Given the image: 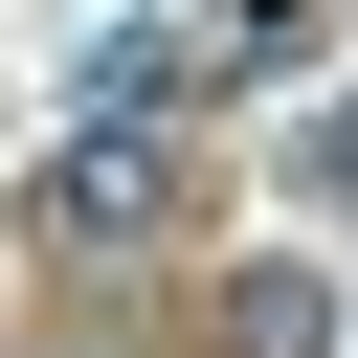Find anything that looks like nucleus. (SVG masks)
I'll return each instance as SVG.
<instances>
[{"instance_id": "obj_1", "label": "nucleus", "mask_w": 358, "mask_h": 358, "mask_svg": "<svg viewBox=\"0 0 358 358\" xmlns=\"http://www.w3.org/2000/svg\"><path fill=\"white\" fill-rule=\"evenodd\" d=\"M22 224H45V246H67V268H134V246H157V224H179V157H157V134H134V112H90V134H67V157H45V179H22Z\"/></svg>"}, {"instance_id": "obj_2", "label": "nucleus", "mask_w": 358, "mask_h": 358, "mask_svg": "<svg viewBox=\"0 0 358 358\" xmlns=\"http://www.w3.org/2000/svg\"><path fill=\"white\" fill-rule=\"evenodd\" d=\"M313 336H336L313 268H246V291H224V358H313Z\"/></svg>"}, {"instance_id": "obj_3", "label": "nucleus", "mask_w": 358, "mask_h": 358, "mask_svg": "<svg viewBox=\"0 0 358 358\" xmlns=\"http://www.w3.org/2000/svg\"><path fill=\"white\" fill-rule=\"evenodd\" d=\"M157 90H179V22H90V112H134V134H157Z\"/></svg>"}, {"instance_id": "obj_4", "label": "nucleus", "mask_w": 358, "mask_h": 358, "mask_svg": "<svg viewBox=\"0 0 358 358\" xmlns=\"http://www.w3.org/2000/svg\"><path fill=\"white\" fill-rule=\"evenodd\" d=\"M291 157H313V201H358V90H313V134H291Z\"/></svg>"}, {"instance_id": "obj_5", "label": "nucleus", "mask_w": 358, "mask_h": 358, "mask_svg": "<svg viewBox=\"0 0 358 358\" xmlns=\"http://www.w3.org/2000/svg\"><path fill=\"white\" fill-rule=\"evenodd\" d=\"M67 358H90V336H67Z\"/></svg>"}]
</instances>
